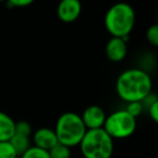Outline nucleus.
Segmentation results:
<instances>
[{
  "mask_svg": "<svg viewBox=\"0 0 158 158\" xmlns=\"http://www.w3.org/2000/svg\"><path fill=\"white\" fill-rule=\"evenodd\" d=\"M153 82L150 74L142 69H128L119 74L116 93L121 99L129 102H142L151 95Z\"/></svg>",
  "mask_w": 158,
  "mask_h": 158,
  "instance_id": "nucleus-1",
  "label": "nucleus"
},
{
  "mask_svg": "<svg viewBox=\"0 0 158 158\" xmlns=\"http://www.w3.org/2000/svg\"><path fill=\"white\" fill-rule=\"evenodd\" d=\"M135 23V12L130 4L118 2L111 6L104 17V25L112 37H129Z\"/></svg>",
  "mask_w": 158,
  "mask_h": 158,
  "instance_id": "nucleus-2",
  "label": "nucleus"
},
{
  "mask_svg": "<svg viewBox=\"0 0 158 158\" xmlns=\"http://www.w3.org/2000/svg\"><path fill=\"white\" fill-rule=\"evenodd\" d=\"M54 131L58 143L71 148L80 145L87 129L81 115L74 112H66L58 117Z\"/></svg>",
  "mask_w": 158,
  "mask_h": 158,
  "instance_id": "nucleus-3",
  "label": "nucleus"
},
{
  "mask_svg": "<svg viewBox=\"0 0 158 158\" xmlns=\"http://www.w3.org/2000/svg\"><path fill=\"white\" fill-rule=\"evenodd\" d=\"M114 140L103 128L87 130L80 143L84 158H111L114 151Z\"/></svg>",
  "mask_w": 158,
  "mask_h": 158,
  "instance_id": "nucleus-4",
  "label": "nucleus"
},
{
  "mask_svg": "<svg viewBox=\"0 0 158 158\" xmlns=\"http://www.w3.org/2000/svg\"><path fill=\"white\" fill-rule=\"evenodd\" d=\"M103 129L113 140L127 139L137 129V118L131 116L125 110L115 111L106 116Z\"/></svg>",
  "mask_w": 158,
  "mask_h": 158,
  "instance_id": "nucleus-5",
  "label": "nucleus"
},
{
  "mask_svg": "<svg viewBox=\"0 0 158 158\" xmlns=\"http://www.w3.org/2000/svg\"><path fill=\"white\" fill-rule=\"evenodd\" d=\"M81 118L86 129L93 130V129L103 128L106 115L103 109L100 108L99 106H89L84 110L83 114L81 115Z\"/></svg>",
  "mask_w": 158,
  "mask_h": 158,
  "instance_id": "nucleus-6",
  "label": "nucleus"
},
{
  "mask_svg": "<svg viewBox=\"0 0 158 158\" xmlns=\"http://www.w3.org/2000/svg\"><path fill=\"white\" fill-rule=\"evenodd\" d=\"M81 11L80 0H61L57 6V16L64 23H71L77 19Z\"/></svg>",
  "mask_w": 158,
  "mask_h": 158,
  "instance_id": "nucleus-7",
  "label": "nucleus"
},
{
  "mask_svg": "<svg viewBox=\"0 0 158 158\" xmlns=\"http://www.w3.org/2000/svg\"><path fill=\"white\" fill-rule=\"evenodd\" d=\"M127 40L128 37L126 38H116L112 37V39L109 40L106 46V57L111 61L118 63L122 61L127 55Z\"/></svg>",
  "mask_w": 158,
  "mask_h": 158,
  "instance_id": "nucleus-8",
  "label": "nucleus"
},
{
  "mask_svg": "<svg viewBox=\"0 0 158 158\" xmlns=\"http://www.w3.org/2000/svg\"><path fill=\"white\" fill-rule=\"evenodd\" d=\"M32 142L35 146L48 152L58 143L54 129L48 128V127L37 129L32 135Z\"/></svg>",
  "mask_w": 158,
  "mask_h": 158,
  "instance_id": "nucleus-9",
  "label": "nucleus"
},
{
  "mask_svg": "<svg viewBox=\"0 0 158 158\" xmlns=\"http://www.w3.org/2000/svg\"><path fill=\"white\" fill-rule=\"evenodd\" d=\"M15 133V122L9 114L0 111V142L10 141Z\"/></svg>",
  "mask_w": 158,
  "mask_h": 158,
  "instance_id": "nucleus-10",
  "label": "nucleus"
},
{
  "mask_svg": "<svg viewBox=\"0 0 158 158\" xmlns=\"http://www.w3.org/2000/svg\"><path fill=\"white\" fill-rule=\"evenodd\" d=\"M10 143H11V145L13 146V148L15 150V152L17 153L19 156L24 154V153L31 146V141H30L29 137L17 135V133H14V135L11 138Z\"/></svg>",
  "mask_w": 158,
  "mask_h": 158,
  "instance_id": "nucleus-11",
  "label": "nucleus"
},
{
  "mask_svg": "<svg viewBox=\"0 0 158 158\" xmlns=\"http://www.w3.org/2000/svg\"><path fill=\"white\" fill-rule=\"evenodd\" d=\"M50 158H71V148L64 144L57 143L48 151Z\"/></svg>",
  "mask_w": 158,
  "mask_h": 158,
  "instance_id": "nucleus-12",
  "label": "nucleus"
},
{
  "mask_svg": "<svg viewBox=\"0 0 158 158\" xmlns=\"http://www.w3.org/2000/svg\"><path fill=\"white\" fill-rule=\"evenodd\" d=\"M21 158H50L48 151H44L37 146H30L24 154H22Z\"/></svg>",
  "mask_w": 158,
  "mask_h": 158,
  "instance_id": "nucleus-13",
  "label": "nucleus"
},
{
  "mask_svg": "<svg viewBox=\"0 0 158 158\" xmlns=\"http://www.w3.org/2000/svg\"><path fill=\"white\" fill-rule=\"evenodd\" d=\"M19 155L15 152L10 141L0 142V158H17Z\"/></svg>",
  "mask_w": 158,
  "mask_h": 158,
  "instance_id": "nucleus-14",
  "label": "nucleus"
},
{
  "mask_svg": "<svg viewBox=\"0 0 158 158\" xmlns=\"http://www.w3.org/2000/svg\"><path fill=\"white\" fill-rule=\"evenodd\" d=\"M15 133L30 138V135H32V127L26 121L15 122Z\"/></svg>",
  "mask_w": 158,
  "mask_h": 158,
  "instance_id": "nucleus-15",
  "label": "nucleus"
},
{
  "mask_svg": "<svg viewBox=\"0 0 158 158\" xmlns=\"http://www.w3.org/2000/svg\"><path fill=\"white\" fill-rule=\"evenodd\" d=\"M125 111L129 113L131 116L137 118L143 111V104H142V102H129V103H127Z\"/></svg>",
  "mask_w": 158,
  "mask_h": 158,
  "instance_id": "nucleus-16",
  "label": "nucleus"
},
{
  "mask_svg": "<svg viewBox=\"0 0 158 158\" xmlns=\"http://www.w3.org/2000/svg\"><path fill=\"white\" fill-rule=\"evenodd\" d=\"M146 39H148V43L152 44L154 46H158V25L154 24V25L150 26L146 31Z\"/></svg>",
  "mask_w": 158,
  "mask_h": 158,
  "instance_id": "nucleus-17",
  "label": "nucleus"
},
{
  "mask_svg": "<svg viewBox=\"0 0 158 158\" xmlns=\"http://www.w3.org/2000/svg\"><path fill=\"white\" fill-rule=\"evenodd\" d=\"M148 114H150L151 118L156 124H158V99L155 100V101L148 106Z\"/></svg>",
  "mask_w": 158,
  "mask_h": 158,
  "instance_id": "nucleus-18",
  "label": "nucleus"
},
{
  "mask_svg": "<svg viewBox=\"0 0 158 158\" xmlns=\"http://www.w3.org/2000/svg\"><path fill=\"white\" fill-rule=\"evenodd\" d=\"M35 0H8V4L13 6H27L31 4Z\"/></svg>",
  "mask_w": 158,
  "mask_h": 158,
  "instance_id": "nucleus-19",
  "label": "nucleus"
},
{
  "mask_svg": "<svg viewBox=\"0 0 158 158\" xmlns=\"http://www.w3.org/2000/svg\"><path fill=\"white\" fill-rule=\"evenodd\" d=\"M156 21H157V23H156V24L158 25V13H157V19H156Z\"/></svg>",
  "mask_w": 158,
  "mask_h": 158,
  "instance_id": "nucleus-20",
  "label": "nucleus"
},
{
  "mask_svg": "<svg viewBox=\"0 0 158 158\" xmlns=\"http://www.w3.org/2000/svg\"><path fill=\"white\" fill-rule=\"evenodd\" d=\"M1 1H4V0H0V2H1Z\"/></svg>",
  "mask_w": 158,
  "mask_h": 158,
  "instance_id": "nucleus-21",
  "label": "nucleus"
}]
</instances>
